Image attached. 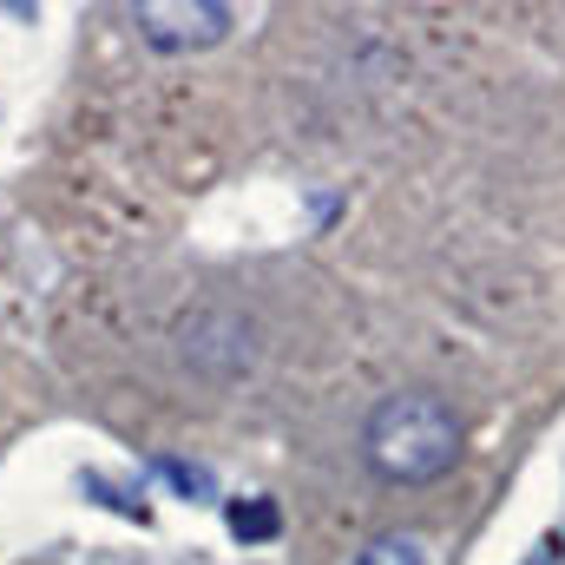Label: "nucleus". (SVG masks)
Returning a JSON list of instances; mask_svg holds the SVG:
<instances>
[{"label": "nucleus", "mask_w": 565, "mask_h": 565, "mask_svg": "<svg viewBox=\"0 0 565 565\" xmlns=\"http://www.w3.org/2000/svg\"><path fill=\"white\" fill-rule=\"evenodd\" d=\"M540 565H553V553H546V559H540Z\"/></svg>", "instance_id": "obj_6"}, {"label": "nucleus", "mask_w": 565, "mask_h": 565, "mask_svg": "<svg viewBox=\"0 0 565 565\" xmlns=\"http://www.w3.org/2000/svg\"><path fill=\"white\" fill-rule=\"evenodd\" d=\"M231 20H237V13H231V7H211V0H178V7L145 0V7H132V26H139L158 53H198V46H217V40L231 33Z\"/></svg>", "instance_id": "obj_2"}, {"label": "nucleus", "mask_w": 565, "mask_h": 565, "mask_svg": "<svg viewBox=\"0 0 565 565\" xmlns=\"http://www.w3.org/2000/svg\"><path fill=\"white\" fill-rule=\"evenodd\" d=\"M355 565H427V553H422V540L388 533V540H375L369 553H355Z\"/></svg>", "instance_id": "obj_4"}, {"label": "nucleus", "mask_w": 565, "mask_h": 565, "mask_svg": "<svg viewBox=\"0 0 565 565\" xmlns=\"http://www.w3.org/2000/svg\"><path fill=\"white\" fill-rule=\"evenodd\" d=\"M362 447H369V467L395 487H427L440 480L454 460H460V415L440 402V395H388L369 427H362Z\"/></svg>", "instance_id": "obj_1"}, {"label": "nucleus", "mask_w": 565, "mask_h": 565, "mask_svg": "<svg viewBox=\"0 0 565 565\" xmlns=\"http://www.w3.org/2000/svg\"><path fill=\"white\" fill-rule=\"evenodd\" d=\"M158 473H164V480H171L178 493H198V500H211V493H217L204 467H184V460H158Z\"/></svg>", "instance_id": "obj_5"}, {"label": "nucleus", "mask_w": 565, "mask_h": 565, "mask_svg": "<svg viewBox=\"0 0 565 565\" xmlns=\"http://www.w3.org/2000/svg\"><path fill=\"white\" fill-rule=\"evenodd\" d=\"M224 520H231V533H237L244 546H257V540H277V533H282L277 500H231V507H224Z\"/></svg>", "instance_id": "obj_3"}]
</instances>
